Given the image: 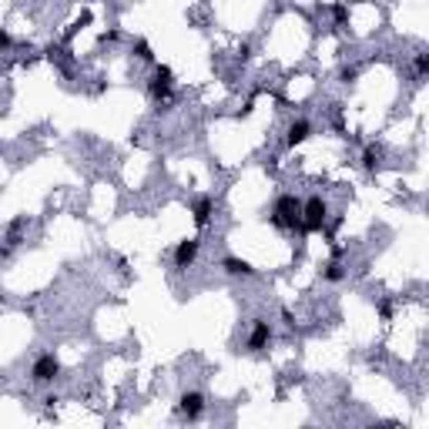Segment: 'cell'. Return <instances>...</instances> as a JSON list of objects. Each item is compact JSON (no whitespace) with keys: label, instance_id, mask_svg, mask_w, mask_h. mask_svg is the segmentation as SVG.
Returning a JSON list of instances; mask_svg holds the SVG:
<instances>
[{"label":"cell","instance_id":"obj_5","mask_svg":"<svg viewBox=\"0 0 429 429\" xmlns=\"http://www.w3.org/2000/svg\"><path fill=\"white\" fill-rule=\"evenodd\" d=\"M195 258H198V241H195V238L178 241V248H175V265H178V268H188Z\"/></svg>","mask_w":429,"mask_h":429},{"label":"cell","instance_id":"obj_7","mask_svg":"<svg viewBox=\"0 0 429 429\" xmlns=\"http://www.w3.org/2000/svg\"><path fill=\"white\" fill-rule=\"evenodd\" d=\"M201 409H204L201 393H184L181 396V413L188 416V419H198V416H201Z\"/></svg>","mask_w":429,"mask_h":429},{"label":"cell","instance_id":"obj_6","mask_svg":"<svg viewBox=\"0 0 429 429\" xmlns=\"http://www.w3.org/2000/svg\"><path fill=\"white\" fill-rule=\"evenodd\" d=\"M268 339H272V332H268V322H255V325H252V335H248V349H252V352L265 349Z\"/></svg>","mask_w":429,"mask_h":429},{"label":"cell","instance_id":"obj_1","mask_svg":"<svg viewBox=\"0 0 429 429\" xmlns=\"http://www.w3.org/2000/svg\"><path fill=\"white\" fill-rule=\"evenodd\" d=\"M272 221H275L278 228H295V225H302V201H299L295 195H282L278 201H275Z\"/></svg>","mask_w":429,"mask_h":429},{"label":"cell","instance_id":"obj_2","mask_svg":"<svg viewBox=\"0 0 429 429\" xmlns=\"http://www.w3.org/2000/svg\"><path fill=\"white\" fill-rule=\"evenodd\" d=\"M325 215H329V208H325L322 198H309L302 204V228L305 232H319L325 225Z\"/></svg>","mask_w":429,"mask_h":429},{"label":"cell","instance_id":"obj_3","mask_svg":"<svg viewBox=\"0 0 429 429\" xmlns=\"http://www.w3.org/2000/svg\"><path fill=\"white\" fill-rule=\"evenodd\" d=\"M171 84H175V74H171V67H158L155 78H151V98H155V101H168Z\"/></svg>","mask_w":429,"mask_h":429},{"label":"cell","instance_id":"obj_9","mask_svg":"<svg viewBox=\"0 0 429 429\" xmlns=\"http://www.w3.org/2000/svg\"><path fill=\"white\" fill-rule=\"evenodd\" d=\"M225 272L228 275H255V268L241 258H225Z\"/></svg>","mask_w":429,"mask_h":429},{"label":"cell","instance_id":"obj_14","mask_svg":"<svg viewBox=\"0 0 429 429\" xmlns=\"http://www.w3.org/2000/svg\"><path fill=\"white\" fill-rule=\"evenodd\" d=\"M134 50H138V57H141V61H151V57H155V54H151V47H148L144 41H138V47H134Z\"/></svg>","mask_w":429,"mask_h":429},{"label":"cell","instance_id":"obj_12","mask_svg":"<svg viewBox=\"0 0 429 429\" xmlns=\"http://www.w3.org/2000/svg\"><path fill=\"white\" fill-rule=\"evenodd\" d=\"M322 278H325V282H339V278H342V265H339V262H332V265H325Z\"/></svg>","mask_w":429,"mask_h":429},{"label":"cell","instance_id":"obj_8","mask_svg":"<svg viewBox=\"0 0 429 429\" xmlns=\"http://www.w3.org/2000/svg\"><path fill=\"white\" fill-rule=\"evenodd\" d=\"M309 121H295V124L289 127V134H285V144H289V148H295V144H302L305 138H309Z\"/></svg>","mask_w":429,"mask_h":429},{"label":"cell","instance_id":"obj_15","mask_svg":"<svg viewBox=\"0 0 429 429\" xmlns=\"http://www.w3.org/2000/svg\"><path fill=\"white\" fill-rule=\"evenodd\" d=\"M379 315H382V319H393V305H389V302H379Z\"/></svg>","mask_w":429,"mask_h":429},{"label":"cell","instance_id":"obj_16","mask_svg":"<svg viewBox=\"0 0 429 429\" xmlns=\"http://www.w3.org/2000/svg\"><path fill=\"white\" fill-rule=\"evenodd\" d=\"M356 78H359V74H356V67H345L342 70V81H345V84H349V81H356Z\"/></svg>","mask_w":429,"mask_h":429},{"label":"cell","instance_id":"obj_11","mask_svg":"<svg viewBox=\"0 0 429 429\" xmlns=\"http://www.w3.org/2000/svg\"><path fill=\"white\" fill-rule=\"evenodd\" d=\"M379 148H366V155H362V168L366 171H376V164H379Z\"/></svg>","mask_w":429,"mask_h":429},{"label":"cell","instance_id":"obj_13","mask_svg":"<svg viewBox=\"0 0 429 429\" xmlns=\"http://www.w3.org/2000/svg\"><path fill=\"white\" fill-rule=\"evenodd\" d=\"M416 70H419V74H429V50L416 57Z\"/></svg>","mask_w":429,"mask_h":429},{"label":"cell","instance_id":"obj_4","mask_svg":"<svg viewBox=\"0 0 429 429\" xmlns=\"http://www.w3.org/2000/svg\"><path fill=\"white\" fill-rule=\"evenodd\" d=\"M57 372H61V362H57L54 356H41V359L34 362V372L30 376H34V382H50Z\"/></svg>","mask_w":429,"mask_h":429},{"label":"cell","instance_id":"obj_10","mask_svg":"<svg viewBox=\"0 0 429 429\" xmlns=\"http://www.w3.org/2000/svg\"><path fill=\"white\" fill-rule=\"evenodd\" d=\"M208 218H211V201L201 198V201L195 204V225H208Z\"/></svg>","mask_w":429,"mask_h":429}]
</instances>
